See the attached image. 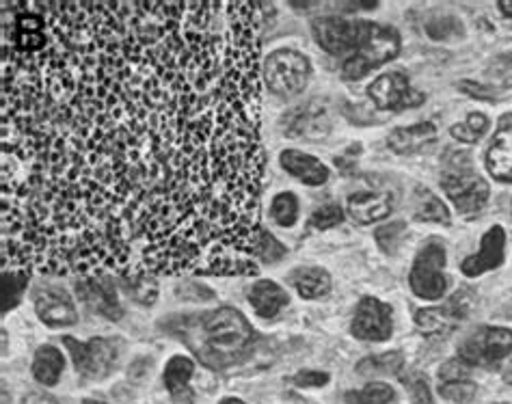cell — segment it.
<instances>
[{"instance_id": "6da1fadb", "label": "cell", "mask_w": 512, "mask_h": 404, "mask_svg": "<svg viewBox=\"0 0 512 404\" xmlns=\"http://www.w3.org/2000/svg\"><path fill=\"white\" fill-rule=\"evenodd\" d=\"M9 7L5 271L258 275L260 5Z\"/></svg>"}, {"instance_id": "7a4b0ae2", "label": "cell", "mask_w": 512, "mask_h": 404, "mask_svg": "<svg viewBox=\"0 0 512 404\" xmlns=\"http://www.w3.org/2000/svg\"><path fill=\"white\" fill-rule=\"evenodd\" d=\"M163 329L175 333L210 370H225L245 361L258 340L249 320L238 309L221 307L204 314L171 316Z\"/></svg>"}, {"instance_id": "3957f363", "label": "cell", "mask_w": 512, "mask_h": 404, "mask_svg": "<svg viewBox=\"0 0 512 404\" xmlns=\"http://www.w3.org/2000/svg\"><path fill=\"white\" fill-rule=\"evenodd\" d=\"M400 35L392 26L357 22V46L342 67L346 80L366 78L376 67H381L398 57Z\"/></svg>"}, {"instance_id": "277c9868", "label": "cell", "mask_w": 512, "mask_h": 404, "mask_svg": "<svg viewBox=\"0 0 512 404\" xmlns=\"http://www.w3.org/2000/svg\"><path fill=\"white\" fill-rule=\"evenodd\" d=\"M309 74H312V65L307 57L296 50H275L264 63V78L266 85L277 96L292 98L307 87Z\"/></svg>"}, {"instance_id": "5b68a950", "label": "cell", "mask_w": 512, "mask_h": 404, "mask_svg": "<svg viewBox=\"0 0 512 404\" xmlns=\"http://www.w3.org/2000/svg\"><path fill=\"white\" fill-rule=\"evenodd\" d=\"M446 266V249L439 242H430L413 262L409 284L411 290L426 301H437L448 290V277L443 273Z\"/></svg>"}, {"instance_id": "8992f818", "label": "cell", "mask_w": 512, "mask_h": 404, "mask_svg": "<svg viewBox=\"0 0 512 404\" xmlns=\"http://www.w3.org/2000/svg\"><path fill=\"white\" fill-rule=\"evenodd\" d=\"M63 344L70 350L76 370L87 376V379L100 381L104 376H109L111 370L117 366L119 344L115 340L96 338L87 344H80L74 338H70V335H65Z\"/></svg>"}, {"instance_id": "52a82bcc", "label": "cell", "mask_w": 512, "mask_h": 404, "mask_svg": "<svg viewBox=\"0 0 512 404\" xmlns=\"http://www.w3.org/2000/svg\"><path fill=\"white\" fill-rule=\"evenodd\" d=\"M512 353V331L502 327H480L458 346V359L469 366H491Z\"/></svg>"}, {"instance_id": "ba28073f", "label": "cell", "mask_w": 512, "mask_h": 404, "mask_svg": "<svg viewBox=\"0 0 512 404\" xmlns=\"http://www.w3.org/2000/svg\"><path fill=\"white\" fill-rule=\"evenodd\" d=\"M443 191L450 197L456 210L465 217H474L489 204V184L469 169H452L441 180Z\"/></svg>"}, {"instance_id": "9c48e42d", "label": "cell", "mask_w": 512, "mask_h": 404, "mask_svg": "<svg viewBox=\"0 0 512 404\" xmlns=\"http://www.w3.org/2000/svg\"><path fill=\"white\" fill-rule=\"evenodd\" d=\"M370 100L379 111H394L400 113L404 109H413L420 106L426 98L424 93L415 91L409 83V78L402 72L383 74L374 80L368 89Z\"/></svg>"}, {"instance_id": "30bf717a", "label": "cell", "mask_w": 512, "mask_h": 404, "mask_svg": "<svg viewBox=\"0 0 512 404\" xmlns=\"http://www.w3.org/2000/svg\"><path fill=\"white\" fill-rule=\"evenodd\" d=\"M350 331H353L355 338L366 342L389 340L394 331L392 307L379 299H374V296H366V299H361L357 305Z\"/></svg>"}, {"instance_id": "8fae6325", "label": "cell", "mask_w": 512, "mask_h": 404, "mask_svg": "<svg viewBox=\"0 0 512 404\" xmlns=\"http://www.w3.org/2000/svg\"><path fill=\"white\" fill-rule=\"evenodd\" d=\"M469 301L463 292H456L450 301L437 307L417 309L415 325L426 335H450L467 316Z\"/></svg>"}, {"instance_id": "7c38bea8", "label": "cell", "mask_w": 512, "mask_h": 404, "mask_svg": "<svg viewBox=\"0 0 512 404\" xmlns=\"http://www.w3.org/2000/svg\"><path fill=\"white\" fill-rule=\"evenodd\" d=\"M331 130V121L325 104L307 102L296 106L290 113L281 117V132L288 137H305V139H322Z\"/></svg>"}, {"instance_id": "4fadbf2b", "label": "cell", "mask_w": 512, "mask_h": 404, "mask_svg": "<svg viewBox=\"0 0 512 404\" xmlns=\"http://www.w3.org/2000/svg\"><path fill=\"white\" fill-rule=\"evenodd\" d=\"M78 299L83 301L91 312H96L109 320H119L124 316V309H121L117 301V290H115V277L102 275V277H89L80 279L76 284Z\"/></svg>"}, {"instance_id": "5bb4252c", "label": "cell", "mask_w": 512, "mask_h": 404, "mask_svg": "<svg viewBox=\"0 0 512 404\" xmlns=\"http://www.w3.org/2000/svg\"><path fill=\"white\" fill-rule=\"evenodd\" d=\"M314 37L322 50L329 55L342 57L348 52H355L357 46V22H348L342 18H318L314 20Z\"/></svg>"}, {"instance_id": "9a60e30c", "label": "cell", "mask_w": 512, "mask_h": 404, "mask_svg": "<svg viewBox=\"0 0 512 404\" xmlns=\"http://www.w3.org/2000/svg\"><path fill=\"white\" fill-rule=\"evenodd\" d=\"M37 316L46 322L48 327H70L78 320L74 301L70 294L57 286L39 288L35 294Z\"/></svg>"}, {"instance_id": "2e32d148", "label": "cell", "mask_w": 512, "mask_h": 404, "mask_svg": "<svg viewBox=\"0 0 512 404\" xmlns=\"http://www.w3.org/2000/svg\"><path fill=\"white\" fill-rule=\"evenodd\" d=\"M504 247H506V234L500 225L491 227V230L482 236L480 251L469 255L461 264V271L467 277H478L493 268H500L504 264Z\"/></svg>"}, {"instance_id": "e0dca14e", "label": "cell", "mask_w": 512, "mask_h": 404, "mask_svg": "<svg viewBox=\"0 0 512 404\" xmlns=\"http://www.w3.org/2000/svg\"><path fill=\"white\" fill-rule=\"evenodd\" d=\"M396 208V197L392 193H355L348 197V214L359 225H370L385 219Z\"/></svg>"}, {"instance_id": "ac0fdd59", "label": "cell", "mask_w": 512, "mask_h": 404, "mask_svg": "<svg viewBox=\"0 0 512 404\" xmlns=\"http://www.w3.org/2000/svg\"><path fill=\"white\" fill-rule=\"evenodd\" d=\"M281 167H284L296 180L309 186H322L329 180V169L320 163L312 154H305L299 150H286L281 152Z\"/></svg>"}, {"instance_id": "d6986e66", "label": "cell", "mask_w": 512, "mask_h": 404, "mask_svg": "<svg viewBox=\"0 0 512 404\" xmlns=\"http://www.w3.org/2000/svg\"><path fill=\"white\" fill-rule=\"evenodd\" d=\"M435 141H437V128L430 124V121H422V124H415V126L396 128L387 137L389 147H392L396 154H415Z\"/></svg>"}, {"instance_id": "ffe728a7", "label": "cell", "mask_w": 512, "mask_h": 404, "mask_svg": "<svg viewBox=\"0 0 512 404\" xmlns=\"http://www.w3.org/2000/svg\"><path fill=\"white\" fill-rule=\"evenodd\" d=\"M249 303L260 318H275L281 309L288 307L290 296L275 281H258L249 290Z\"/></svg>"}, {"instance_id": "44dd1931", "label": "cell", "mask_w": 512, "mask_h": 404, "mask_svg": "<svg viewBox=\"0 0 512 404\" xmlns=\"http://www.w3.org/2000/svg\"><path fill=\"white\" fill-rule=\"evenodd\" d=\"M487 169L497 182H512V126L495 134L487 152Z\"/></svg>"}, {"instance_id": "7402d4cb", "label": "cell", "mask_w": 512, "mask_h": 404, "mask_svg": "<svg viewBox=\"0 0 512 404\" xmlns=\"http://www.w3.org/2000/svg\"><path fill=\"white\" fill-rule=\"evenodd\" d=\"M195 374V363L186 357H173L165 368V385L171 398L178 404H193L195 396L188 387V381Z\"/></svg>"}, {"instance_id": "603a6c76", "label": "cell", "mask_w": 512, "mask_h": 404, "mask_svg": "<svg viewBox=\"0 0 512 404\" xmlns=\"http://www.w3.org/2000/svg\"><path fill=\"white\" fill-rule=\"evenodd\" d=\"M290 281L292 286L299 290L303 299H320V296L329 294L331 290L329 273L314 266H305V268H299V271H294Z\"/></svg>"}, {"instance_id": "cb8c5ba5", "label": "cell", "mask_w": 512, "mask_h": 404, "mask_svg": "<svg viewBox=\"0 0 512 404\" xmlns=\"http://www.w3.org/2000/svg\"><path fill=\"white\" fill-rule=\"evenodd\" d=\"M65 368V359L55 346H39L33 359V374L42 385H57Z\"/></svg>"}, {"instance_id": "d4e9b609", "label": "cell", "mask_w": 512, "mask_h": 404, "mask_svg": "<svg viewBox=\"0 0 512 404\" xmlns=\"http://www.w3.org/2000/svg\"><path fill=\"white\" fill-rule=\"evenodd\" d=\"M415 219L426 223H450V212L446 204L428 188H415Z\"/></svg>"}, {"instance_id": "484cf974", "label": "cell", "mask_w": 512, "mask_h": 404, "mask_svg": "<svg viewBox=\"0 0 512 404\" xmlns=\"http://www.w3.org/2000/svg\"><path fill=\"white\" fill-rule=\"evenodd\" d=\"M404 363L402 353L398 350H392V353H383V355H374L366 357L363 361L357 363V372L363 376H376V374H396Z\"/></svg>"}, {"instance_id": "4316f807", "label": "cell", "mask_w": 512, "mask_h": 404, "mask_svg": "<svg viewBox=\"0 0 512 404\" xmlns=\"http://www.w3.org/2000/svg\"><path fill=\"white\" fill-rule=\"evenodd\" d=\"M487 130H489L487 115L471 113V115H467L463 124H454L450 128V134L461 143H476L484 137V134H487Z\"/></svg>"}, {"instance_id": "83f0119b", "label": "cell", "mask_w": 512, "mask_h": 404, "mask_svg": "<svg viewBox=\"0 0 512 404\" xmlns=\"http://www.w3.org/2000/svg\"><path fill=\"white\" fill-rule=\"evenodd\" d=\"M121 288L126 290L130 299L139 301L141 305H152L158 296V286L154 277H117Z\"/></svg>"}, {"instance_id": "f1b7e54d", "label": "cell", "mask_w": 512, "mask_h": 404, "mask_svg": "<svg viewBox=\"0 0 512 404\" xmlns=\"http://www.w3.org/2000/svg\"><path fill=\"white\" fill-rule=\"evenodd\" d=\"M396 398V392L387 383H370L359 392L346 394L348 404H389Z\"/></svg>"}, {"instance_id": "f546056e", "label": "cell", "mask_w": 512, "mask_h": 404, "mask_svg": "<svg viewBox=\"0 0 512 404\" xmlns=\"http://www.w3.org/2000/svg\"><path fill=\"white\" fill-rule=\"evenodd\" d=\"M273 219L281 225V227H292L299 219V201L292 193H281L273 199Z\"/></svg>"}, {"instance_id": "4dcf8cb0", "label": "cell", "mask_w": 512, "mask_h": 404, "mask_svg": "<svg viewBox=\"0 0 512 404\" xmlns=\"http://www.w3.org/2000/svg\"><path fill=\"white\" fill-rule=\"evenodd\" d=\"M342 221H344V210L338 204H327L312 214V219H309V227H312V230L325 232V230H331V227H335V225H340Z\"/></svg>"}, {"instance_id": "1f68e13d", "label": "cell", "mask_w": 512, "mask_h": 404, "mask_svg": "<svg viewBox=\"0 0 512 404\" xmlns=\"http://www.w3.org/2000/svg\"><path fill=\"white\" fill-rule=\"evenodd\" d=\"M439 394L452 400L456 404H467L476 396V383L474 381H454V383H441Z\"/></svg>"}, {"instance_id": "d6a6232c", "label": "cell", "mask_w": 512, "mask_h": 404, "mask_svg": "<svg viewBox=\"0 0 512 404\" xmlns=\"http://www.w3.org/2000/svg\"><path fill=\"white\" fill-rule=\"evenodd\" d=\"M376 242H379V247L383 251H396L400 247V242L404 240V236H407V225L404 223H389L385 227H379L376 230Z\"/></svg>"}, {"instance_id": "836d02e7", "label": "cell", "mask_w": 512, "mask_h": 404, "mask_svg": "<svg viewBox=\"0 0 512 404\" xmlns=\"http://www.w3.org/2000/svg\"><path fill=\"white\" fill-rule=\"evenodd\" d=\"M286 255V247L281 245V242L271 234V232H264L260 234V242H258V258L264 264H273L279 262L281 258Z\"/></svg>"}, {"instance_id": "e575fe53", "label": "cell", "mask_w": 512, "mask_h": 404, "mask_svg": "<svg viewBox=\"0 0 512 404\" xmlns=\"http://www.w3.org/2000/svg\"><path fill=\"white\" fill-rule=\"evenodd\" d=\"M471 366L463 359H450L441 366L439 370V381L441 383H454V381H469Z\"/></svg>"}, {"instance_id": "d590c367", "label": "cell", "mask_w": 512, "mask_h": 404, "mask_svg": "<svg viewBox=\"0 0 512 404\" xmlns=\"http://www.w3.org/2000/svg\"><path fill=\"white\" fill-rule=\"evenodd\" d=\"M404 383H407V389L411 392L413 404H435L433 394H430V387H428V379H424V376L420 374L407 376Z\"/></svg>"}, {"instance_id": "8d00e7d4", "label": "cell", "mask_w": 512, "mask_h": 404, "mask_svg": "<svg viewBox=\"0 0 512 404\" xmlns=\"http://www.w3.org/2000/svg\"><path fill=\"white\" fill-rule=\"evenodd\" d=\"M426 31L428 35L433 39H446L450 35H458L463 33L461 24H458L454 18H439V20H433L430 24H426Z\"/></svg>"}, {"instance_id": "74e56055", "label": "cell", "mask_w": 512, "mask_h": 404, "mask_svg": "<svg viewBox=\"0 0 512 404\" xmlns=\"http://www.w3.org/2000/svg\"><path fill=\"white\" fill-rule=\"evenodd\" d=\"M327 383H329V374L318 372V370H303L294 376V385L299 387H322Z\"/></svg>"}, {"instance_id": "f35d334b", "label": "cell", "mask_w": 512, "mask_h": 404, "mask_svg": "<svg viewBox=\"0 0 512 404\" xmlns=\"http://www.w3.org/2000/svg\"><path fill=\"white\" fill-rule=\"evenodd\" d=\"M465 91H469V96L474 98H482V100H491V96H487L489 89H484L482 85H476V83H463L461 85Z\"/></svg>"}, {"instance_id": "ab89813d", "label": "cell", "mask_w": 512, "mask_h": 404, "mask_svg": "<svg viewBox=\"0 0 512 404\" xmlns=\"http://www.w3.org/2000/svg\"><path fill=\"white\" fill-rule=\"evenodd\" d=\"M497 7H500V11L504 13V16L512 18V3H510V0H500V3H497Z\"/></svg>"}, {"instance_id": "60d3db41", "label": "cell", "mask_w": 512, "mask_h": 404, "mask_svg": "<svg viewBox=\"0 0 512 404\" xmlns=\"http://www.w3.org/2000/svg\"><path fill=\"white\" fill-rule=\"evenodd\" d=\"M504 381L512 385V366H508V368H506V372H504Z\"/></svg>"}, {"instance_id": "b9f144b4", "label": "cell", "mask_w": 512, "mask_h": 404, "mask_svg": "<svg viewBox=\"0 0 512 404\" xmlns=\"http://www.w3.org/2000/svg\"><path fill=\"white\" fill-rule=\"evenodd\" d=\"M221 404H245L242 400H236V398H225Z\"/></svg>"}, {"instance_id": "7bdbcfd3", "label": "cell", "mask_w": 512, "mask_h": 404, "mask_svg": "<svg viewBox=\"0 0 512 404\" xmlns=\"http://www.w3.org/2000/svg\"><path fill=\"white\" fill-rule=\"evenodd\" d=\"M83 404H106V402H96V400H85Z\"/></svg>"}]
</instances>
